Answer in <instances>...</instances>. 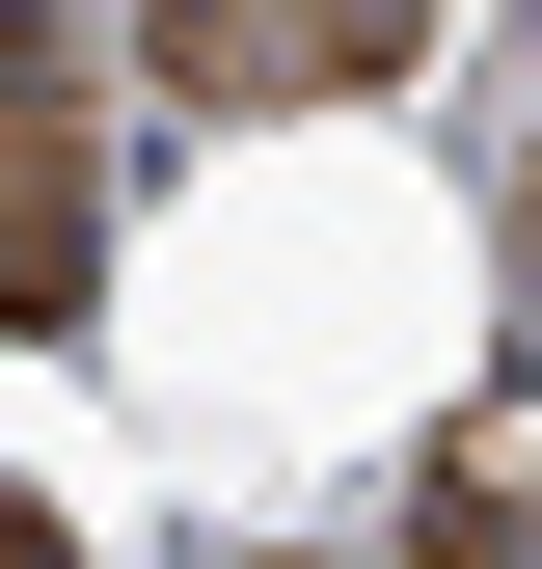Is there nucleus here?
<instances>
[{
    "label": "nucleus",
    "instance_id": "nucleus-2",
    "mask_svg": "<svg viewBox=\"0 0 542 569\" xmlns=\"http://www.w3.org/2000/svg\"><path fill=\"white\" fill-rule=\"evenodd\" d=\"M0 299L82 326L109 299V163H82V82H28V136H0Z\"/></svg>",
    "mask_w": 542,
    "mask_h": 569
},
{
    "label": "nucleus",
    "instance_id": "nucleus-1",
    "mask_svg": "<svg viewBox=\"0 0 542 569\" xmlns=\"http://www.w3.org/2000/svg\"><path fill=\"white\" fill-rule=\"evenodd\" d=\"M434 0H136V82L163 109H325V82H406Z\"/></svg>",
    "mask_w": 542,
    "mask_h": 569
}]
</instances>
